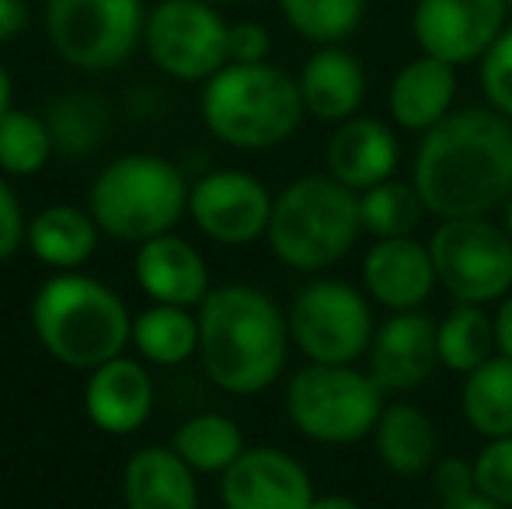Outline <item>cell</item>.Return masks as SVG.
Listing matches in <instances>:
<instances>
[{"label": "cell", "instance_id": "29", "mask_svg": "<svg viewBox=\"0 0 512 509\" xmlns=\"http://www.w3.org/2000/svg\"><path fill=\"white\" fill-rule=\"evenodd\" d=\"M425 217L429 210L411 182L387 178V182L359 192V220H363V234H370L373 241L411 238Z\"/></svg>", "mask_w": 512, "mask_h": 509}, {"label": "cell", "instance_id": "23", "mask_svg": "<svg viewBox=\"0 0 512 509\" xmlns=\"http://www.w3.org/2000/svg\"><path fill=\"white\" fill-rule=\"evenodd\" d=\"M373 447L391 475L418 478L439 457L436 422L411 401H391V405H384L377 429H373Z\"/></svg>", "mask_w": 512, "mask_h": 509}, {"label": "cell", "instance_id": "10", "mask_svg": "<svg viewBox=\"0 0 512 509\" xmlns=\"http://www.w3.org/2000/svg\"><path fill=\"white\" fill-rule=\"evenodd\" d=\"M425 245L439 286L457 304H499L512 290V241L488 217L439 220Z\"/></svg>", "mask_w": 512, "mask_h": 509}, {"label": "cell", "instance_id": "14", "mask_svg": "<svg viewBox=\"0 0 512 509\" xmlns=\"http://www.w3.org/2000/svg\"><path fill=\"white\" fill-rule=\"evenodd\" d=\"M223 509H310L314 482L293 454L279 447H248L220 475Z\"/></svg>", "mask_w": 512, "mask_h": 509}, {"label": "cell", "instance_id": "8", "mask_svg": "<svg viewBox=\"0 0 512 509\" xmlns=\"http://www.w3.org/2000/svg\"><path fill=\"white\" fill-rule=\"evenodd\" d=\"M290 339L304 353L307 363H331L352 367L370 353L373 332V300L363 286L345 279H314L290 304Z\"/></svg>", "mask_w": 512, "mask_h": 509}, {"label": "cell", "instance_id": "25", "mask_svg": "<svg viewBox=\"0 0 512 509\" xmlns=\"http://www.w3.org/2000/svg\"><path fill=\"white\" fill-rule=\"evenodd\" d=\"M460 412L481 440L512 436V360L495 353L488 363L464 377Z\"/></svg>", "mask_w": 512, "mask_h": 509}, {"label": "cell", "instance_id": "17", "mask_svg": "<svg viewBox=\"0 0 512 509\" xmlns=\"http://www.w3.org/2000/svg\"><path fill=\"white\" fill-rule=\"evenodd\" d=\"M398 136L387 123L373 116H352L335 126L324 150V168L331 178L352 192H366L373 185L394 178L398 168Z\"/></svg>", "mask_w": 512, "mask_h": 509}, {"label": "cell", "instance_id": "31", "mask_svg": "<svg viewBox=\"0 0 512 509\" xmlns=\"http://www.w3.org/2000/svg\"><path fill=\"white\" fill-rule=\"evenodd\" d=\"M286 25L314 46H338L363 25L366 0H279Z\"/></svg>", "mask_w": 512, "mask_h": 509}, {"label": "cell", "instance_id": "13", "mask_svg": "<svg viewBox=\"0 0 512 509\" xmlns=\"http://www.w3.org/2000/svg\"><path fill=\"white\" fill-rule=\"evenodd\" d=\"M506 0H418L411 32L422 53L453 67L474 63L506 32Z\"/></svg>", "mask_w": 512, "mask_h": 509}, {"label": "cell", "instance_id": "39", "mask_svg": "<svg viewBox=\"0 0 512 509\" xmlns=\"http://www.w3.org/2000/svg\"><path fill=\"white\" fill-rule=\"evenodd\" d=\"M310 509H363L352 496H317Z\"/></svg>", "mask_w": 512, "mask_h": 509}, {"label": "cell", "instance_id": "6", "mask_svg": "<svg viewBox=\"0 0 512 509\" xmlns=\"http://www.w3.org/2000/svg\"><path fill=\"white\" fill-rule=\"evenodd\" d=\"M189 192L182 168L168 157L126 154L98 171L88 192V210L108 238L143 245L182 220Z\"/></svg>", "mask_w": 512, "mask_h": 509}, {"label": "cell", "instance_id": "3", "mask_svg": "<svg viewBox=\"0 0 512 509\" xmlns=\"http://www.w3.org/2000/svg\"><path fill=\"white\" fill-rule=\"evenodd\" d=\"M32 325L42 349L74 370H98L133 342V318L119 293L84 272H60L39 286Z\"/></svg>", "mask_w": 512, "mask_h": 509}, {"label": "cell", "instance_id": "40", "mask_svg": "<svg viewBox=\"0 0 512 509\" xmlns=\"http://www.w3.org/2000/svg\"><path fill=\"white\" fill-rule=\"evenodd\" d=\"M439 509H502V506H495L485 496H471V499H460V503H439Z\"/></svg>", "mask_w": 512, "mask_h": 509}, {"label": "cell", "instance_id": "26", "mask_svg": "<svg viewBox=\"0 0 512 509\" xmlns=\"http://www.w3.org/2000/svg\"><path fill=\"white\" fill-rule=\"evenodd\" d=\"M439 367L450 374H471L495 356V325L481 304H453L436 325Z\"/></svg>", "mask_w": 512, "mask_h": 509}, {"label": "cell", "instance_id": "37", "mask_svg": "<svg viewBox=\"0 0 512 509\" xmlns=\"http://www.w3.org/2000/svg\"><path fill=\"white\" fill-rule=\"evenodd\" d=\"M28 28V7L25 0H0V46L18 39Z\"/></svg>", "mask_w": 512, "mask_h": 509}, {"label": "cell", "instance_id": "5", "mask_svg": "<svg viewBox=\"0 0 512 509\" xmlns=\"http://www.w3.org/2000/svg\"><path fill=\"white\" fill-rule=\"evenodd\" d=\"M359 234V192L324 171L297 178L279 192L265 241L286 269L324 272L352 252Z\"/></svg>", "mask_w": 512, "mask_h": 509}, {"label": "cell", "instance_id": "27", "mask_svg": "<svg viewBox=\"0 0 512 509\" xmlns=\"http://www.w3.org/2000/svg\"><path fill=\"white\" fill-rule=\"evenodd\" d=\"M133 346L157 367H178L199 353V314L189 307L154 304L133 321Z\"/></svg>", "mask_w": 512, "mask_h": 509}, {"label": "cell", "instance_id": "28", "mask_svg": "<svg viewBox=\"0 0 512 509\" xmlns=\"http://www.w3.org/2000/svg\"><path fill=\"white\" fill-rule=\"evenodd\" d=\"M171 447L178 450L185 464L192 471H206V475H223L237 457L244 454V433L230 415L220 412H203L192 415L178 426L175 443Z\"/></svg>", "mask_w": 512, "mask_h": 509}, {"label": "cell", "instance_id": "24", "mask_svg": "<svg viewBox=\"0 0 512 509\" xmlns=\"http://www.w3.org/2000/svg\"><path fill=\"white\" fill-rule=\"evenodd\" d=\"M98 220L91 217V210H77L70 203H53L42 213H35V220L28 224V248L39 262L53 265L60 272H77L98 245Z\"/></svg>", "mask_w": 512, "mask_h": 509}, {"label": "cell", "instance_id": "36", "mask_svg": "<svg viewBox=\"0 0 512 509\" xmlns=\"http://www.w3.org/2000/svg\"><path fill=\"white\" fill-rule=\"evenodd\" d=\"M272 53V35L258 21H237L227 35V56L230 63H265Z\"/></svg>", "mask_w": 512, "mask_h": 509}, {"label": "cell", "instance_id": "41", "mask_svg": "<svg viewBox=\"0 0 512 509\" xmlns=\"http://www.w3.org/2000/svg\"><path fill=\"white\" fill-rule=\"evenodd\" d=\"M11 95H14L11 77H7V70L0 67V116H4V112H11Z\"/></svg>", "mask_w": 512, "mask_h": 509}, {"label": "cell", "instance_id": "30", "mask_svg": "<svg viewBox=\"0 0 512 509\" xmlns=\"http://www.w3.org/2000/svg\"><path fill=\"white\" fill-rule=\"evenodd\" d=\"M56 140L42 116L25 109H11L0 116V171L11 178L39 175L49 164Z\"/></svg>", "mask_w": 512, "mask_h": 509}, {"label": "cell", "instance_id": "20", "mask_svg": "<svg viewBox=\"0 0 512 509\" xmlns=\"http://www.w3.org/2000/svg\"><path fill=\"white\" fill-rule=\"evenodd\" d=\"M453 98H457V67L422 53L394 74L387 109L401 129L429 133L453 112Z\"/></svg>", "mask_w": 512, "mask_h": 509}, {"label": "cell", "instance_id": "42", "mask_svg": "<svg viewBox=\"0 0 512 509\" xmlns=\"http://www.w3.org/2000/svg\"><path fill=\"white\" fill-rule=\"evenodd\" d=\"M502 210H506V234H509V241H512V196L506 199V206H502Z\"/></svg>", "mask_w": 512, "mask_h": 509}, {"label": "cell", "instance_id": "43", "mask_svg": "<svg viewBox=\"0 0 512 509\" xmlns=\"http://www.w3.org/2000/svg\"><path fill=\"white\" fill-rule=\"evenodd\" d=\"M206 4H216V7H220V4H241V0H206Z\"/></svg>", "mask_w": 512, "mask_h": 509}, {"label": "cell", "instance_id": "33", "mask_svg": "<svg viewBox=\"0 0 512 509\" xmlns=\"http://www.w3.org/2000/svg\"><path fill=\"white\" fill-rule=\"evenodd\" d=\"M481 91L488 105L512 123V25H506L495 46L481 56Z\"/></svg>", "mask_w": 512, "mask_h": 509}, {"label": "cell", "instance_id": "11", "mask_svg": "<svg viewBox=\"0 0 512 509\" xmlns=\"http://www.w3.org/2000/svg\"><path fill=\"white\" fill-rule=\"evenodd\" d=\"M230 25L206 0H161L147 11L143 49L161 74L175 81H209L230 63Z\"/></svg>", "mask_w": 512, "mask_h": 509}, {"label": "cell", "instance_id": "38", "mask_svg": "<svg viewBox=\"0 0 512 509\" xmlns=\"http://www.w3.org/2000/svg\"><path fill=\"white\" fill-rule=\"evenodd\" d=\"M492 325H495V353L512 360V290L495 304Z\"/></svg>", "mask_w": 512, "mask_h": 509}, {"label": "cell", "instance_id": "7", "mask_svg": "<svg viewBox=\"0 0 512 509\" xmlns=\"http://www.w3.org/2000/svg\"><path fill=\"white\" fill-rule=\"evenodd\" d=\"M384 412V387L356 367L307 363L286 384V415L314 443L349 447L373 436Z\"/></svg>", "mask_w": 512, "mask_h": 509}, {"label": "cell", "instance_id": "2", "mask_svg": "<svg viewBox=\"0 0 512 509\" xmlns=\"http://www.w3.org/2000/svg\"><path fill=\"white\" fill-rule=\"evenodd\" d=\"M290 342L283 307L251 283L216 286L199 304V360L227 394H258L276 384Z\"/></svg>", "mask_w": 512, "mask_h": 509}, {"label": "cell", "instance_id": "44", "mask_svg": "<svg viewBox=\"0 0 512 509\" xmlns=\"http://www.w3.org/2000/svg\"><path fill=\"white\" fill-rule=\"evenodd\" d=\"M506 4H509V14H512V0H506Z\"/></svg>", "mask_w": 512, "mask_h": 509}, {"label": "cell", "instance_id": "21", "mask_svg": "<svg viewBox=\"0 0 512 509\" xmlns=\"http://www.w3.org/2000/svg\"><path fill=\"white\" fill-rule=\"evenodd\" d=\"M297 84L307 116L335 126L356 116L366 98L363 63L352 53H345L342 46H321L314 56H307Z\"/></svg>", "mask_w": 512, "mask_h": 509}, {"label": "cell", "instance_id": "1", "mask_svg": "<svg viewBox=\"0 0 512 509\" xmlns=\"http://www.w3.org/2000/svg\"><path fill=\"white\" fill-rule=\"evenodd\" d=\"M411 185L429 217H488L512 196V123L492 105L453 109L422 133Z\"/></svg>", "mask_w": 512, "mask_h": 509}, {"label": "cell", "instance_id": "35", "mask_svg": "<svg viewBox=\"0 0 512 509\" xmlns=\"http://www.w3.org/2000/svg\"><path fill=\"white\" fill-rule=\"evenodd\" d=\"M28 245V224L14 189L7 185L4 171H0V262L18 255V248Z\"/></svg>", "mask_w": 512, "mask_h": 509}, {"label": "cell", "instance_id": "9", "mask_svg": "<svg viewBox=\"0 0 512 509\" xmlns=\"http://www.w3.org/2000/svg\"><path fill=\"white\" fill-rule=\"evenodd\" d=\"M143 0H46V39L84 74L115 70L143 42Z\"/></svg>", "mask_w": 512, "mask_h": 509}, {"label": "cell", "instance_id": "12", "mask_svg": "<svg viewBox=\"0 0 512 509\" xmlns=\"http://www.w3.org/2000/svg\"><path fill=\"white\" fill-rule=\"evenodd\" d=\"M272 203L262 182L248 171L220 168L199 178L189 192V217L209 241L241 248L269 234Z\"/></svg>", "mask_w": 512, "mask_h": 509}, {"label": "cell", "instance_id": "32", "mask_svg": "<svg viewBox=\"0 0 512 509\" xmlns=\"http://www.w3.org/2000/svg\"><path fill=\"white\" fill-rule=\"evenodd\" d=\"M474 482H478V496L512 509V436L485 440L481 454L474 457Z\"/></svg>", "mask_w": 512, "mask_h": 509}, {"label": "cell", "instance_id": "19", "mask_svg": "<svg viewBox=\"0 0 512 509\" xmlns=\"http://www.w3.org/2000/svg\"><path fill=\"white\" fill-rule=\"evenodd\" d=\"M88 419L108 436H129L154 412V381L136 360L115 356L91 370L84 387Z\"/></svg>", "mask_w": 512, "mask_h": 509}, {"label": "cell", "instance_id": "34", "mask_svg": "<svg viewBox=\"0 0 512 509\" xmlns=\"http://www.w3.org/2000/svg\"><path fill=\"white\" fill-rule=\"evenodd\" d=\"M429 478L439 503H460V499L478 496L474 461H467V457H436V464L429 468Z\"/></svg>", "mask_w": 512, "mask_h": 509}, {"label": "cell", "instance_id": "16", "mask_svg": "<svg viewBox=\"0 0 512 509\" xmlns=\"http://www.w3.org/2000/svg\"><path fill=\"white\" fill-rule=\"evenodd\" d=\"M359 279L373 304L387 311H422L425 300L439 286L436 265H432L429 245L411 238H380L370 245L359 265Z\"/></svg>", "mask_w": 512, "mask_h": 509}, {"label": "cell", "instance_id": "18", "mask_svg": "<svg viewBox=\"0 0 512 509\" xmlns=\"http://www.w3.org/2000/svg\"><path fill=\"white\" fill-rule=\"evenodd\" d=\"M136 283L154 304L199 307L209 297V269L196 245L178 234H157L143 241L133 262Z\"/></svg>", "mask_w": 512, "mask_h": 509}, {"label": "cell", "instance_id": "4", "mask_svg": "<svg viewBox=\"0 0 512 509\" xmlns=\"http://www.w3.org/2000/svg\"><path fill=\"white\" fill-rule=\"evenodd\" d=\"M203 123L220 143L237 150H269L286 143L307 109L297 77L276 63H227L203 88Z\"/></svg>", "mask_w": 512, "mask_h": 509}, {"label": "cell", "instance_id": "15", "mask_svg": "<svg viewBox=\"0 0 512 509\" xmlns=\"http://www.w3.org/2000/svg\"><path fill=\"white\" fill-rule=\"evenodd\" d=\"M436 325L425 311H394L370 342V377L384 394H408L429 384L439 367Z\"/></svg>", "mask_w": 512, "mask_h": 509}, {"label": "cell", "instance_id": "22", "mask_svg": "<svg viewBox=\"0 0 512 509\" xmlns=\"http://www.w3.org/2000/svg\"><path fill=\"white\" fill-rule=\"evenodd\" d=\"M126 509H199L196 471L175 447H143L122 468Z\"/></svg>", "mask_w": 512, "mask_h": 509}]
</instances>
